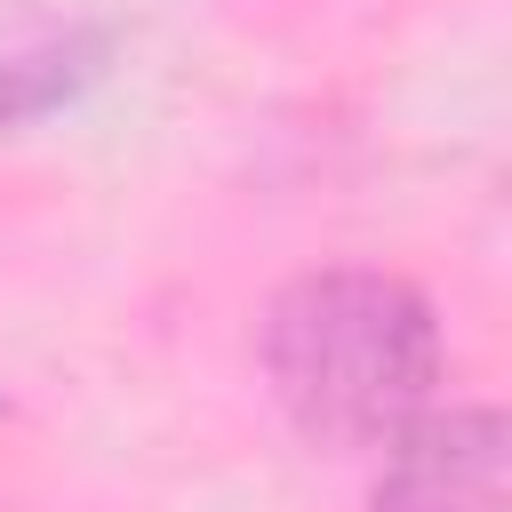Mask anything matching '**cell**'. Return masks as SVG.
<instances>
[{
	"label": "cell",
	"instance_id": "6da1fadb",
	"mask_svg": "<svg viewBox=\"0 0 512 512\" xmlns=\"http://www.w3.org/2000/svg\"><path fill=\"white\" fill-rule=\"evenodd\" d=\"M264 376L320 448H392L440 384V328L408 280L304 272L264 312Z\"/></svg>",
	"mask_w": 512,
	"mask_h": 512
},
{
	"label": "cell",
	"instance_id": "7a4b0ae2",
	"mask_svg": "<svg viewBox=\"0 0 512 512\" xmlns=\"http://www.w3.org/2000/svg\"><path fill=\"white\" fill-rule=\"evenodd\" d=\"M376 512H504V416L496 408L416 416L392 440Z\"/></svg>",
	"mask_w": 512,
	"mask_h": 512
}]
</instances>
